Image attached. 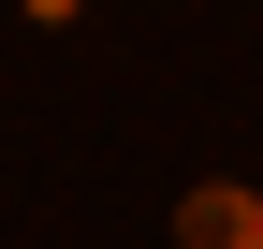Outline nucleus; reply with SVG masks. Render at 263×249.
Returning <instances> with one entry per match:
<instances>
[{"mask_svg":"<svg viewBox=\"0 0 263 249\" xmlns=\"http://www.w3.org/2000/svg\"><path fill=\"white\" fill-rule=\"evenodd\" d=\"M15 15H44V29H73V15H88V0H15Z\"/></svg>","mask_w":263,"mask_h":249,"instance_id":"2","label":"nucleus"},{"mask_svg":"<svg viewBox=\"0 0 263 249\" xmlns=\"http://www.w3.org/2000/svg\"><path fill=\"white\" fill-rule=\"evenodd\" d=\"M176 249H263V191H234V176H205V191L176 205Z\"/></svg>","mask_w":263,"mask_h":249,"instance_id":"1","label":"nucleus"}]
</instances>
